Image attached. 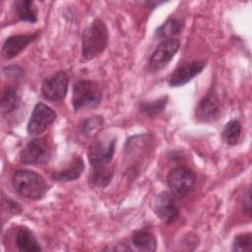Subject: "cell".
I'll return each instance as SVG.
<instances>
[{"instance_id": "6da1fadb", "label": "cell", "mask_w": 252, "mask_h": 252, "mask_svg": "<svg viewBox=\"0 0 252 252\" xmlns=\"http://www.w3.org/2000/svg\"><path fill=\"white\" fill-rule=\"evenodd\" d=\"M14 190L22 197L29 200H40L48 191V185L44 178L30 169H18L12 176Z\"/></svg>"}, {"instance_id": "7a4b0ae2", "label": "cell", "mask_w": 252, "mask_h": 252, "mask_svg": "<svg viewBox=\"0 0 252 252\" xmlns=\"http://www.w3.org/2000/svg\"><path fill=\"white\" fill-rule=\"evenodd\" d=\"M108 43V30L100 19L94 20L82 33V56L92 60L99 56Z\"/></svg>"}, {"instance_id": "3957f363", "label": "cell", "mask_w": 252, "mask_h": 252, "mask_svg": "<svg viewBox=\"0 0 252 252\" xmlns=\"http://www.w3.org/2000/svg\"><path fill=\"white\" fill-rule=\"evenodd\" d=\"M116 138L113 135H102L95 138L88 151L89 161L93 170L111 168L115 153Z\"/></svg>"}, {"instance_id": "277c9868", "label": "cell", "mask_w": 252, "mask_h": 252, "mask_svg": "<svg viewBox=\"0 0 252 252\" xmlns=\"http://www.w3.org/2000/svg\"><path fill=\"white\" fill-rule=\"evenodd\" d=\"M101 99L102 92L95 82L81 79L74 84L72 105L75 111L86 106H97Z\"/></svg>"}, {"instance_id": "5b68a950", "label": "cell", "mask_w": 252, "mask_h": 252, "mask_svg": "<svg viewBox=\"0 0 252 252\" xmlns=\"http://www.w3.org/2000/svg\"><path fill=\"white\" fill-rule=\"evenodd\" d=\"M170 193L175 198H185L196 184L195 172L187 166H176L171 169L166 178Z\"/></svg>"}, {"instance_id": "8992f818", "label": "cell", "mask_w": 252, "mask_h": 252, "mask_svg": "<svg viewBox=\"0 0 252 252\" xmlns=\"http://www.w3.org/2000/svg\"><path fill=\"white\" fill-rule=\"evenodd\" d=\"M52 145L47 137L31 140L20 154V161L24 164H43L51 157Z\"/></svg>"}, {"instance_id": "52a82bcc", "label": "cell", "mask_w": 252, "mask_h": 252, "mask_svg": "<svg viewBox=\"0 0 252 252\" xmlns=\"http://www.w3.org/2000/svg\"><path fill=\"white\" fill-rule=\"evenodd\" d=\"M179 46L180 42L176 38L162 40L152 53L149 59V71L152 73H156L163 69L172 60V58L178 51Z\"/></svg>"}, {"instance_id": "ba28073f", "label": "cell", "mask_w": 252, "mask_h": 252, "mask_svg": "<svg viewBox=\"0 0 252 252\" xmlns=\"http://www.w3.org/2000/svg\"><path fill=\"white\" fill-rule=\"evenodd\" d=\"M56 119V112L43 102H37L31 114L27 131L30 135L35 136L43 133Z\"/></svg>"}, {"instance_id": "9c48e42d", "label": "cell", "mask_w": 252, "mask_h": 252, "mask_svg": "<svg viewBox=\"0 0 252 252\" xmlns=\"http://www.w3.org/2000/svg\"><path fill=\"white\" fill-rule=\"evenodd\" d=\"M69 77L66 72L58 71L46 78L41 86V94L44 98L51 101L63 100L68 93Z\"/></svg>"}, {"instance_id": "30bf717a", "label": "cell", "mask_w": 252, "mask_h": 252, "mask_svg": "<svg viewBox=\"0 0 252 252\" xmlns=\"http://www.w3.org/2000/svg\"><path fill=\"white\" fill-rule=\"evenodd\" d=\"M153 210L156 216L166 224L174 222L179 216V207L176 204L175 197L167 191L160 192L155 197Z\"/></svg>"}, {"instance_id": "8fae6325", "label": "cell", "mask_w": 252, "mask_h": 252, "mask_svg": "<svg viewBox=\"0 0 252 252\" xmlns=\"http://www.w3.org/2000/svg\"><path fill=\"white\" fill-rule=\"evenodd\" d=\"M206 66L205 61L201 60H193L183 62L178 65L175 70L170 74L168 78V84L171 87H181L192 79H194L197 75H199Z\"/></svg>"}, {"instance_id": "7c38bea8", "label": "cell", "mask_w": 252, "mask_h": 252, "mask_svg": "<svg viewBox=\"0 0 252 252\" xmlns=\"http://www.w3.org/2000/svg\"><path fill=\"white\" fill-rule=\"evenodd\" d=\"M220 115V105L216 92L211 89L199 101L195 116L199 122H212Z\"/></svg>"}, {"instance_id": "4fadbf2b", "label": "cell", "mask_w": 252, "mask_h": 252, "mask_svg": "<svg viewBox=\"0 0 252 252\" xmlns=\"http://www.w3.org/2000/svg\"><path fill=\"white\" fill-rule=\"evenodd\" d=\"M38 36V32L31 34H15L6 38L2 45V56L6 60H10L19 55L30 43L34 41Z\"/></svg>"}, {"instance_id": "5bb4252c", "label": "cell", "mask_w": 252, "mask_h": 252, "mask_svg": "<svg viewBox=\"0 0 252 252\" xmlns=\"http://www.w3.org/2000/svg\"><path fill=\"white\" fill-rule=\"evenodd\" d=\"M85 168V163L81 156H77L72 162L64 169L53 172L52 179L59 182H70L77 180L83 173Z\"/></svg>"}, {"instance_id": "9a60e30c", "label": "cell", "mask_w": 252, "mask_h": 252, "mask_svg": "<svg viewBox=\"0 0 252 252\" xmlns=\"http://www.w3.org/2000/svg\"><path fill=\"white\" fill-rule=\"evenodd\" d=\"M15 244L20 251L37 252L41 251L38 241L33 232L27 226H22L18 229L15 237Z\"/></svg>"}, {"instance_id": "2e32d148", "label": "cell", "mask_w": 252, "mask_h": 252, "mask_svg": "<svg viewBox=\"0 0 252 252\" xmlns=\"http://www.w3.org/2000/svg\"><path fill=\"white\" fill-rule=\"evenodd\" d=\"M131 244L138 251L153 252L157 249V239L154 234L147 229H139L133 232Z\"/></svg>"}, {"instance_id": "e0dca14e", "label": "cell", "mask_w": 252, "mask_h": 252, "mask_svg": "<svg viewBox=\"0 0 252 252\" xmlns=\"http://www.w3.org/2000/svg\"><path fill=\"white\" fill-rule=\"evenodd\" d=\"M183 28V20L177 18H169L157 29L155 36L158 39H161V41L169 38H174L175 35L179 34L182 32Z\"/></svg>"}, {"instance_id": "ac0fdd59", "label": "cell", "mask_w": 252, "mask_h": 252, "mask_svg": "<svg viewBox=\"0 0 252 252\" xmlns=\"http://www.w3.org/2000/svg\"><path fill=\"white\" fill-rule=\"evenodd\" d=\"M13 10L16 16L24 22L35 23L37 21V11L33 1L17 0L13 2Z\"/></svg>"}, {"instance_id": "d6986e66", "label": "cell", "mask_w": 252, "mask_h": 252, "mask_svg": "<svg viewBox=\"0 0 252 252\" xmlns=\"http://www.w3.org/2000/svg\"><path fill=\"white\" fill-rule=\"evenodd\" d=\"M1 111L3 114H10L15 111L20 104L19 91L14 86L7 87L1 96Z\"/></svg>"}, {"instance_id": "ffe728a7", "label": "cell", "mask_w": 252, "mask_h": 252, "mask_svg": "<svg viewBox=\"0 0 252 252\" xmlns=\"http://www.w3.org/2000/svg\"><path fill=\"white\" fill-rule=\"evenodd\" d=\"M167 99L168 96L164 95L155 100L143 101L140 103V110L148 117H155L164 110L167 104Z\"/></svg>"}, {"instance_id": "44dd1931", "label": "cell", "mask_w": 252, "mask_h": 252, "mask_svg": "<svg viewBox=\"0 0 252 252\" xmlns=\"http://www.w3.org/2000/svg\"><path fill=\"white\" fill-rule=\"evenodd\" d=\"M241 134V124L238 120H230L228 121L222 130V138L226 144L233 146L235 145Z\"/></svg>"}, {"instance_id": "7402d4cb", "label": "cell", "mask_w": 252, "mask_h": 252, "mask_svg": "<svg viewBox=\"0 0 252 252\" xmlns=\"http://www.w3.org/2000/svg\"><path fill=\"white\" fill-rule=\"evenodd\" d=\"M112 176H113V168L93 170L90 181L92 184H94L96 187L104 188L110 183Z\"/></svg>"}, {"instance_id": "603a6c76", "label": "cell", "mask_w": 252, "mask_h": 252, "mask_svg": "<svg viewBox=\"0 0 252 252\" xmlns=\"http://www.w3.org/2000/svg\"><path fill=\"white\" fill-rule=\"evenodd\" d=\"M232 250L234 251H251L252 250V234L250 232L235 235L232 242Z\"/></svg>"}, {"instance_id": "cb8c5ba5", "label": "cell", "mask_w": 252, "mask_h": 252, "mask_svg": "<svg viewBox=\"0 0 252 252\" xmlns=\"http://www.w3.org/2000/svg\"><path fill=\"white\" fill-rule=\"evenodd\" d=\"M103 123V119L100 116H94L86 119L82 125V132L85 135H89L92 132L98 130Z\"/></svg>"}, {"instance_id": "d4e9b609", "label": "cell", "mask_w": 252, "mask_h": 252, "mask_svg": "<svg viewBox=\"0 0 252 252\" xmlns=\"http://www.w3.org/2000/svg\"><path fill=\"white\" fill-rule=\"evenodd\" d=\"M242 208L243 212L250 217L251 215V194H250V188L247 187L244 196H243V201H242Z\"/></svg>"}]
</instances>
